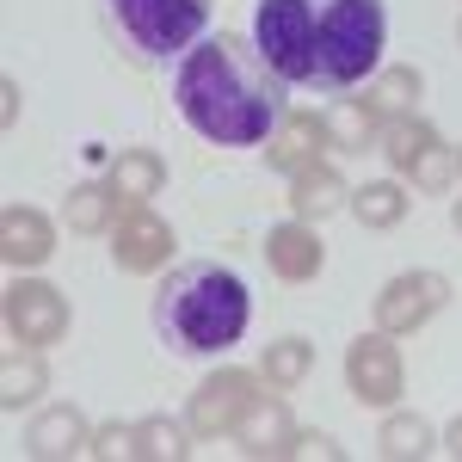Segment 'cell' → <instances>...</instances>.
I'll list each match as a JSON object with an SVG mask.
<instances>
[{"label":"cell","instance_id":"cell-1","mask_svg":"<svg viewBox=\"0 0 462 462\" xmlns=\"http://www.w3.org/2000/svg\"><path fill=\"white\" fill-rule=\"evenodd\" d=\"M253 50L284 87L352 93L383 69L389 13H383V0H259Z\"/></svg>","mask_w":462,"mask_h":462},{"label":"cell","instance_id":"cell-2","mask_svg":"<svg viewBox=\"0 0 462 462\" xmlns=\"http://www.w3.org/2000/svg\"><path fill=\"white\" fill-rule=\"evenodd\" d=\"M290 87L265 69V56L241 32L198 37L173 62V106L179 117L216 148H265L290 111Z\"/></svg>","mask_w":462,"mask_h":462},{"label":"cell","instance_id":"cell-3","mask_svg":"<svg viewBox=\"0 0 462 462\" xmlns=\"http://www.w3.org/2000/svg\"><path fill=\"white\" fill-rule=\"evenodd\" d=\"M253 320V290L222 259H185L154 290V333L179 357H216L241 346Z\"/></svg>","mask_w":462,"mask_h":462},{"label":"cell","instance_id":"cell-4","mask_svg":"<svg viewBox=\"0 0 462 462\" xmlns=\"http://www.w3.org/2000/svg\"><path fill=\"white\" fill-rule=\"evenodd\" d=\"M106 25L136 62H179L210 32V0H106Z\"/></svg>","mask_w":462,"mask_h":462},{"label":"cell","instance_id":"cell-5","mask_svg":"<svg viewBox=\"0 0 462 462\" xmlns=\"http://www.w3.org/2000/svg\"><path fill=\"white\" fill-rule=\"evenodd\" d=\"M0 320H6V339L13 346H32V352H50V346H62L69 339V296L56 284H43V278H13L6 284V302H0Z\"/></svg>","mask_w":462,"mask_h":462},{"label":"cell","instance_id":"cell-6","mask_svg":"<svg viewBox=\"0 0 462 462\" xmlns=\"http://www.w3.org/2000/svg\"><path fill=\"white\" fill-rule=\"evenodd\" d=\"M346 389H352L357 407H401V394H407V364H401V346H394V333L383 327H370V333H357L352 346H346Z\"/></svg>","mask_w":462,"mask_h":462},{"label":"cell","instance_id":"cell-7","mask_svg":"<svg viewBox=\"0 0 462 462\" xmlns=\"http://www.w3.org/2000/svg\"><path fill=\"white\" fill-rule=\"evenodd\" d=\"M259 394H265V376L228 364V370H216V376H204V383L191 389V401H185V426L198 431V438H235L241 413H247Z\"/></svg>","mask_w":462,"mask_h":462},{"label":"cell","instance_id":"cell-8","mask_svg":"<svg viewBox=\"0 0 462 462\" xmlns=\"http://www.w3.org/2000/svg\"><path fill=\"white\" fill-rule=\"evenodd\" d=\"M457 296V284L444 278V272H401V278H389V284L376 290V302H370V315H376V327L383 333H394V339H413L420 327H426L444 302Z\"/></svg>","mask_w":462,"mask_h":462},{"label":"cell","instance_id":"cell-9","mask_svg":"<svg viewBox=\"0 0 462 462\" xmlns=\"http://www.w3.org/2000/svg\"><path fill=\"white\" fill-rule=\"evenodd\" d=\"M173 247H179L173 222L154 216L148 204H130V210L117 216V228H111V265L130 272V278H154V272H167Z\"/></svg>","mask_w":462,"mask_h":462},{"label":"cell","instance_id":"cell-10","mask_svg":"<svg viewBox=\"0 0 462 462\" xmlns=\"http://www.w3.org/2000/svg\"><path fill=\"white\" fill-rule=\"evenodd\" d=\"M265 265H272V278L278 284H315L320 272H327V247H320L315 222H278V228H265Z\"/></svg>","mask_w":462,"mask_h":462},{"label":"cell","instance_id":"cell-11","mask_svg":"<svg viewBox=\"0 0 462 462\" xmlns=\"http://www.w3.org/2000/svg\"><path fill=\"white\" fill-rule=\"evenodd\" d=\"M56 253V222L32 204H6L0 210V259L13 272H37L43 259Z\"/></svg>","mask_w":462,"mask_h":462},{"label":"cell","instance_id":"cell-12","mask_svg":"<svg viewBox=\"0 0 462 462\" xmlns=\"http://www.w3.org/2000/svg\"><path fill=\"white\" fill-rule=\"evenodd\" d=\"M352 204V185L339 179V167H327V161H309V167H296L290 173V216L296 222H327V216H339Z\"/></svg>","mask_w":462,"mask_h":462},{"label":"cell","instance_id":"cell-13","mask_svg":"<svg viewBox=\"0 0 462 462\" xmlns=\"http://www.w3.org/2000/svg\"><path fill=\"white\" fill-rule=\"evenodd\" d=\"M87 444H93V426H87V413L69 407V401H56V407H43L25 431V450L37 462H62V457H87Z\"/></svg>","mask_w":462,"mask_h":462},{"label":"cell","instance_id":"cell-14","mask_svg":"<svg viewBox=\"0 0 462 462\" xmlns=\"http://www.w3.org/2000/svg\"><path fill=\"white\" fill-rule=\"evenodd\" d=\"M320 148H327V130H320V117H315V111H296V106H290L284 117H278V130L265 136V167L290 179L296 167L320 161Z\"/></svg>","mask_w":462,"mask_h":462},{"label":"cell","instance_id":"cell-15","mask_svg":"<svg viewBox=\"0 0 462 462\" xmlns=\"http://www.w3.org/2000/svg\"><path fill=\"white\" fill-rule=\"evenodd\" d=\"M290 438H296V420H290V407L278 401V394H259L247 413H241V426H235V444H241L253 462L259 457H284Z\"/></svg>","mask_w":462,"mask_h":462},{"label":"cell","instance_id":"cell-16","mask_svg":"<svg viewBox=\"0 0 462 462\" xmlns=\"http://www.w3.org/2000/svg\"><path fill=\"white\" fill-rule=\"evenodd\" d=\"M420 99H426V74L413 69V62L376 69L370 80H364V106L376 111L383 124H389V117H413V111H420Z\"/></svg>","mask_w":462,"mask_h":462},{"label":"cell","instance_id":"cell-17","mask_svg":"<svg viewBox=\"0 0 462 462\" xmlns=\"http://www.w3.org/2000/svg\"><path fill=\"white\" fill-rule=\"evenodd\" d=\"M117 216H124V198L111 191V179H80V185H69V204H62L69 235H111Z\"/></svg>","mask_w":462,"mask_h":462},{"label":"cell","instance_id":"cell-18","mask_svg":"<svg viewBox=\"0 0 462 462\" xmlns=\"http://www.w3.org/2000/svg\"><path fill=\"white\" fill-rule=\"evenodd\" d=\"M106 179H111V191L124 198V210H130V204L161 198V185H167V161H161L154 148H117Z\"/></svg>","mask_w":462,"mask_h":462},{"label":"cell","instance_id":"cell-19","mask_svg":"<svg viewBox=\"0 0 462 462\" xmlns=\"http://www.w3.org/2000/svg\"><path fill=\"white\" fill-rule=\"evenodd\" d=\"M431 450H438V431H431L426 413L389 407V420L376 426V457L383 462H426Z\"/></svg>","mask_w":462,"mask_h":462},{"label":"cell","instance_id":"cell-20","mask_svg":"<svg viewBox=\"0 0 462 462\" xmlns=\"http://www.w3.org/2000/svg\"><path fill=\"white\" fill-rule=\"evenodd\" d=\"M320 130H327V148L333 154H364V148H376V136H383V117L364 106V99H333V106L320 111Z\"/></svg>","mask_w":462,"mask_h":462},{"label":"cell","instance_id":"cell-21","mask_svg":"<svg viewBox=\"0 0 462 462\" xmlns=\"http://www.w3.org/2000/svg\"><path fill=\"white\" fill-rule=\"evenodd\" d=\"M37 394H50L43 352L13 346V352H6V364H0V407H6V413H19V407H37Z\"/></svg>","mask_w":462,"mask_h":462},{"label":"cell","instance_id":"cell-22","mask_svg":"<svg viewBox=\"0 0 462 462\" xmlns=\"http://www.w3.org/2000/svg\"><path fill=\"white\" fill-rule=\"evenodd\" d=\"M259 376H265V389H302L309 376H315V346L309 339H296V333H284V339H272L265 352H259Z\"/></svg>","mask_w":462,"mask_h":462},{"label":"cell","instance_id":"cell-23","mask_svg":"<svg viewBox=\"0 0 462 462\" xmlns=\"http://www.w3.org/2000/svg\"><path fill=\"white\" fill-rule=\"evenodd\" d=\"M346 210L357 216V228H376V235H383V228H401V222H407L413 198H407L394 179H370V185H357V191H352Z\"/></svg>","mask_w":462,"mask_h":462},{"label":"cell","instance_id":"cell-24","mask_svg":"<svg viewBox=\"0 0 462 462\" xmlns=\"http://www.w3.org/2000/svg\"><path fill=\"white\" fill-rule=\"evenodd\" d=\"M431 143H438V130H431L426 117L413 111V117H389V124H383V136H376V154L389 161L394 173H407V167H413V161H420Z\"/></svg>","mask_w":462,"mask_h":462},{"label":"cell","instance_id":"cell-25","mask_svg":"<svg viewBox=\"0 0 462 462\" xmlns=\"http://www.w3.org/2000/svg\"><path fill=\"white\" fill-rule=\"evenodd\" d=\"M191 457V426L185 420H136V462H185Z\"/></svg>","mask_w":462,"mask_h":462},{"label":"cell","instance_id":"cell-26","mask_svg":"<svg viewBox=\"0 0 462 462\" xmlns=\"http://www.w3.org/2000/svg\"><path fill=\"white\" fill-rule=\"evenodd\" d=\"M407 179H413V191H426V198H438V191H450L462 179V161H457V148L450 143H431L413 167H407Z\"/></svg>","mask_w":462,"mask_h":462},{"label":"cell","instance_id":"cell-27","mask_svg":"<svg viewBox=\"0 0 462 462\" xmlns=\"http://www.w3.org/2000/svg\"><path fill=\"white\" fill-rule=\"evenodd\" d=\"M87 457H99V462L136 457V426H124V420H111V426H99V431H93V444H87Z\"/></svg>","mask_w":462,"mask_h":462},{"label":"cell","instance_id":"cell-28","mask_svg":"<svg viewBox=\"0 0 462 462\" xmlns=\"http://www.w3.org/2000/svg\"><path fill=\"white\" fill-rule=\"evenodd\" d=\"M284 457H290V462H309V457H315V462H339L346 450H339V444H333L327 431H302V426H296V438H290Z\"/></svg>","mask_w":462,"mask_h":462},{"label":"cell","instance_id":"cell-29","mask_svg":"<svg viewBox=\"0 0 462 462\" xmlns=\"http://www.w3.org/2000/svg\"><path fill=\"white\" fill-rule=\"evenodd\" d=\"M0 99H6V111H0V130H13V124H19V106H25V93H19V80H13V74L0 80Z\"/></svg>","mask_w":462,"mask_h":462},{"label":"cell","instance_id":"cell-30","mask_svg":"<svg viewBox=\"0 0 462 462\" xmlns=\"http://www.w3.org/2000/svg\"><path fill=\"white\" fill-rule=\"evenodd\" d=\"M444 450H450V457L462 462V413H457V420H450V431H444Z\"/></svg>","mask_w":462,"mask_h":462},{"label":"cell","instance_id":"cell-31","mask_svg":"<svg viewBox=\"0 0 462 462\" xmlns=\"http://www.w3.org/2000/svg\"><path fill=\"white\" fill-rule=\"evenodd\" d=\"M450 228H457V235H462V198H457V204H450Z\"/></svg>","mask_w":462,"mask_h":462},{"label":"cell","instance_id":"cell-32","mask_svg":"<svg viewBox=\"0 0 462 462\" xmlns=\"http://www.w3.org/2000/svg\"><path fill=\"white\" fill-rule=\"evenodd\" d=\"M457 161H462V148H457Z\"/></svg>","mask_w":462,"mask_h":462},{"label":"cell","instance_id":"cell-33","mask_svg":"<svg viewBox=\"0 0 462 462\" xmlns=\"http://www.w3.org/2000/svg\"><path fill=\"white\" fill-rule=\"evenodd\" d=\"M457 37H462V32H457Z\"/></svg>","mask_w":462,"mask_h":462}]
</instances>
